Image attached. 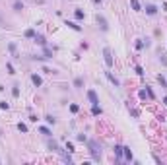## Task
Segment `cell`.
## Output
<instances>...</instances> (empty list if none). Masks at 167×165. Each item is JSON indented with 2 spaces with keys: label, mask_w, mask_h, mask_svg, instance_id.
I'll return each instance as SVG.
<instances>
[{
  "label": "cell",
  "mask_w": 167,
  "mask_h": 165,
  "mask_svg": "<svg viewBox=\"0 0 167 165\" xmlns=\"http://www.w3.org/2000/svg\"><path fill=\"white\" fill-rule=\"evenodd\" d=\"M91 113H93V115H101V107H99V105H93Z\"/></svg>",
  "instance_id": "18"
},
{
  "label": "cell",
  "mask_w": 167,
  "mask_h": 165,
  "mask_svg": "<svg viewBox=\"0 0 167 165\" xmlns=\"http://www.w3.org/2000/svg\"><path fill=\"white\" fill-rule=\"evenodd\" d=\"M163 103H165V105H167V97H163Z\"/></svg>",
  "instance_id": "30"
},
{
  "label": "cell",
  "mask_w": 167,
  "mask_h": 165,
  "mask_svg": "<svg viewBox=\"0 0 167 165\" xmlns=\"http://www.w3.org/2000/svg\"><path fill=\"white\" fill-rule=\"evenodd\" d=\"M66 25H68V27H72L74 31H80V25H76L74 22H66Z\"/></svg>",
  "instance_id": "16"
},
{
  "label": "cell",
  "mask_w": 167,
  "mask_h": 165,
  "mask_svg": "<svg viewBox=\"0 0 167 165\" xmlns=\"http://www.w3.org/2000/svg\"><path fill=\"white\" fill-rule=\"evenodd\" d=\"M88 99H89V101H91V105H99L97 93H95V91H93V90H89V91H88Z\"/></svg>",
  "instance_id": "3"
},
{
  "label": "cell",
  "mask_w": 167,
  "mask_h": 165,
  "mask_svg": "<svg viewBox=\"0 0 167 165\" xmlns=\"http://www.w3.org/2000/svg\"><path fill=\"white\" fill-rule=\"evenodd\" d=\"M122 156L126 157V159H132V151H130V148H122Z\"/></svg>",
  "instance_id": "8"
},
{
  "label": "cell",
  "mask_w": 167,
  "mask_h": 165,
  "mask_svg": "<svg viewBox=\"0 0 167 165\" xmlns=\"http://www.w3.org/2000/svg\"><path fill=\"white\" fill-rule=\"evenodd\" d=\"M18 130H22V132H27V126H25L23 123H19V124H18Z\"/></svg>",
  "instance_id": "23"
},
{
  "label": "cell",
  "mask_w": 167,
  "mask_h": 165,
  "mask_svg": "<svg viewBox=\"0 0 167 165\" xmlns=\"http://www.w3.org/2000/svg\"><path fill=\"white\" fill-rule=\"evenodd\" d=\"M39 130H41V134H45V136H51V130H49L47 126H41Z\"/></svg>",
  "instance_id": "19"
},
{
  "label": "cell",
  "mask_w": 167,
  "mask_h": 165,
  "mask_svg": "<svg viewBox=\"0 0 167 165\" xmlns=\"http://www.w3.org/2000/svg\"><path fill=\"white\" fill-rule=\"evenodd\" d=\"M0 27H4V19H2V16H0Z\"/></svg>",
  "instance_id": "29"
},
{
  "label": "cell",
  "mask_w": 167,
  "mask_h": 165,
  "mask_svg": "<svg viewBox=\"0 0 167 165\" xmlns=\"http://www.w3.org/2000/svg\"><path fill=\"white\" fill-rule=\"evenodd\" d=\"M159 58H161V62L167 66V55H159Z\"/></svg>",
  "instance_id": "27"
},
{
  "label": "cell",
  "mask_w": 167,
  "mask_h": 165,
  "mask_svg": "<svg viewBox=\"0 0 167 165\" xmlns=\"http://www.w3.org/2000/svg\"><path fill=\"white\" fill-rule=\"evenodd\" d=\"M35 43H39V45H43V47H45V37H43V35H35Z\"/></svg>",
  "instance_id": "12"
},
{
  "label": "cell",
  "mask_w": 167,
  "mask_h": 165,
  "mask_svg": "<svg viewBox=\"0 0 167 165\" xmlns=\"http://www.w3.org/2000/svg\"><path fill=\"white\" fill-rule=\"evenodd\" d=\"M74 16H76V19H84V12H82V10H76Z\"/></svg>",
  "instance_id": "20"
},
{
  "label": "cell",
  "mask_w": 167,
  "mask_h": 165,
  "mask_svg": "<svg viewBox=\"0 0 167 165\" xmlns=\"http://www.w3.org/2000/svg\"><path fill=\"white\" fill-rule=\"evenodd\" d=\"M31 82H33L35 85H41V78H39L37 74H33V76H31Z\"/></svg>",
  "instance_id": "14"
},
{
  "label": "cell",
  "mask_w": 167,
  "mask_h": 165,
  "mask_svg": "<svg viewBox=\"0 0 167 165\" xmlns=\"http://www.w3.org/2000/svg\"><path fill=\"white\" fill-rule=\"evenodd\" d=\"M158 82H159V84H161V85H163V88H167V80H165V78H163V76H161V74H159V76H158Z\"/></svg>",
  "instance_id": "17"
},
{
  "label": "cell",
  "mask_w": 167,
  "mask_h": 165,
  "mask_svg": "<svg viewBox=\"0 0 167 165\" xmlns=\"http://www.w3.org/2000/svg\"><path fill=\"white\" fill-rule=\"evenodd\" d=\"M14 10H16V12H22V10H23V4L19 2V0H16V2H14Z\"/></svg>",
  "instance_id": "13"
},
{
  "label": "cell",
  "mask_w": 167,
  "mask_h": 165,
  "mask_svg": "<svg viewBox=\"0 0 167 165\" xmlns=\"http://www.w3.org/2000/svg\"><path fill=\"white\" fill-rule=\"evenodd\" d=\"M12 93H14V97H18V95H19V90H18V85H14V90H12Z\"/></svg>",
  "instance_id": "25"
},
{
  "label": "cell",
  "mask_w": 167,
  "mask_h": 165,
  "mask_svg": "<svg viewBox=\"0 0 167 165\" xmlns=\"http://www.w3.org/2000/svg\"><path fill=\"white\" fill-rule=\"evenodd\" d=\"M78 109H80L78 105H70V111H72V113H78Z\"/></svg>",
  "instance_id": "26"
},
{
  "label": "cell",
  "mask_w": 167,
  "mask_h": 165,
  "mask_svg": "<svg viewBox=\"0 0 167 165\" xmlns=\"http://www.w3.org/2000/svg\"><path fill=\"white\" fill-rule=\"evenodd\" d=\"M97 24L101 25L103 31H107V29H109V25H107V22H105V18H103V16H97Z\"/></svg>",
  "instance_id": "5"
},
{
  "label": "cell",
  "mask_w": 167,
  "mask_h": 165,
  "mask_svg": "<svg viewBox=\"0 0 167 165\" xmlns=\"http://www.w3.org/2000/svg\"><path fill=\"white\" fill-rule=\"evenodd\" d=\"M103 58H105V64L109 66V68H111L115 60H113V52H111V49H109V47H105V49H103Z\"/></svg>",
  "instance_id": "2"
},
{
  "label": "cell",
  "mask_w": 167,
  "mask_h": 165,
  "mask_svg": "<svg viewBox=\"0 0 167 165\" xmlns=\"http://www.w3.org/2000/svg\"><path fill=\"white\" fill-rule=\"evenodd\" d=\"M47 146H49V150H51V151H58V154H60V148H58V144H56L55 140H49V142H47Z\"/></svg>",
  "instance_id": "4"
},
{
  "label": "cell",
  "mask_w": 167,
  "mask_h": 165,
  "mask_svg": "<svg viewBox=\"0 0 167 165\" xmlns=\"http://www.w3.org/2000/svg\"><path fill=\"white\" fill-rule=\"evenodd\" d=\"M45 58H53V52L49 49H45Z\"/></svg>",
  "instance_id": "24"
},
{
  "label": "cell",
  "mask_w": 167,
  "mask_h": 165,
  "mask_svg": "<svg viewBox=\"0 0 167 165\" xmlns=\"http://www.w3.org/2000/svg\"><path fill=\"white\" fill-rule=\"evenodd\" d=\"M105 74H107V78H109V82H111V84H115L117 88H119V85H121V82L117 80V78H115V76L111 74V72H105Z\"/></svg>",
  "instance_id": "7"
},
{
  "label": "cell",
  "mask_w": 167,
  "mask_h": 165,
  "mask_svg": "<svg viewBox=\"0 0 167 165\" xmlns=\"http://www.w3.org/2000/svg\"><path fill=\"white\" fill-rule=\"evenodd\" d=\"M45 121H47L49 124H55V123H56V118L53 117V115H47V117H45Z\"/></svg>",
  "instance_id": "15"
},
{
  "label": "cell",
  "mask_w": 167,
  "mask_h": 165,
  "mask_svg": "<svg viewBox=\"0 0 167 165\" xmlns=\"http://www.w3.org/2000/svg\"><path fill=\"white\" fill-rule=\"evenodd\" d=\"M130 6H132L136 12H140V10H142V8H140V2H138V0H130Z\"/></svg>",
  "instance_id": "11"
},
{
  "label": "cell",
  "mask_w": 167,
  "mask_h": 165,
  "mask_svg": "<svg viewBox=\"0 0 167 165\" xmlns=\"http://www.w3.org/2000/svg\"><path fill=\"white\" fill-rule=\"evenodd\" d=\"M35 35H37V33L33 31V29H27V31H25V37H35Z\"/></svg>",
  "instance_id": "22"
},
{
  "label": "cell",
  "mask_w": 167,
  "mask_h": 165,
  "mask_svg": "<svg viewBox=\"0 0 167 165\" xmlns=\"http://www.w3.org/2000/svg\"><path fill=\"white\" fill-rule=\"evenodd\" d=\"M88 148H89L91 157L95 161H99V157H101V146H99V142L97 140H88Z\"/></svg>",
  "instance_id": "1"
},
{
  "label": "cell",
  "mask_w": 167,
  "mask_h": 165,
  "mask_svg": "<svg viewBox=\"0 0 167 165\" xmlns=\"http://www.w3.org/2000/svg\"><path fill=\"white\" fill-rule=\"evenodd\" d=\"M128 109H130V107H128ZM130 113L134 115V117H138V115H140V113H138V109H130Z\"/></svg>",
  "instance_id": "28"
},
{
  "label": "cell",
  "mask_w": 167,
  "mask_h": 165,
  "mask_svg": "<svg viewBox=\"0 0 167 165\" xmlns=\"http://www.w3.org/2000/svg\"><path fill=\"white\" fill-rule=\"evenodd\" d=\"M144 45H146V47H148L150 43H148V41L144 43V39H138V41H136V49H144Z\"/></svg>",
  "instance_id": "10"
},
{
  "label": "cell",
  "mask_w": 167,
  "mask_h": 165,
  "mask_svg": "<svg viewBox=\"0 0 167 165\" xmlns=\"http://www.w3.org/2000/svg\"><path fill=\"white\" fill-rule=\"evenodd\" d=\"M122 148H125V146H115V156L119 157V159L122 157Z\"/></svg>",
  "instance_id": "9"
},
{
  "label": "cell",
  "mask_w": 167,
  "mask_h": 165,
  "mask_svg": "<svg viewBox=\"0 0 167 165\" xmlns=\"http://www.w3.org/2000/svg\"><path fill=\"white\" fill-rule=\"evenodd\" d=\"M74 84H76V88H82V85H84V80H82V78H76Z\"/></svg>",
  "instance_id": "21"
},
{
  "label": "cell",
  "mask_w": 167,
  "mask_h": 165,
  "mask_svg": "<svg viewBox=\"0 0 167 165\" xmlns=\"http://www.w3.org/2000/svg\"><path fill=\"white\" fill-rule=\"evenodd\" d=\"M146 14H150V16H155V14H158V8H155L153 4H148V6H146Z\"/></svg>",
  "instance_id": "6"
}]
</instances>
